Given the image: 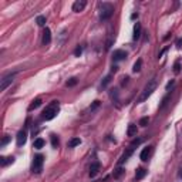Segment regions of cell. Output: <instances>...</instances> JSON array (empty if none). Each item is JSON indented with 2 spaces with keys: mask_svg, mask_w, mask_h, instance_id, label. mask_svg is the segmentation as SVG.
I'll return each mask as SVG.
<instances>
[{
  "mask_svg": "<svg viewBox=\"0 0 182 182\" xmlns=\"http://www.w3.org/2000/svg\"><path fill=\"white\" fill-rule=\"evenodd\" d=\"M57 112H59V101H51V104L48 107H46V110L43 111L41 118L44 121H50V120H53L57 115Z\"/></svg>",
  "mask_w": 182,
  "mask_h": 182,
  "instance_id": "cell-1",
  "label": "cell"
},
{
  "mask_svg": "<svg viewBox=\"0 0 182 182\" xmlns=\"http://www.w3.org/2000/svg\"><path fill=\"white\" fill-rule=\"evenodd\" d=\"M155 90H156V80L152 78L151 81H148V84L145 85V88H144V91L141 92V95L138 97V103H144L145 100H148V97H150Z\"/></svg>",
  "mask_w": 182,
  "mask_h": 182,
  "instance_id": "cell-2",
  "label": "cell"
},
{
  "mask_svg": "<svg viewBox=\"0 0 182 182\" xmlns=\"http://www.w3.org/2000/svg\"><path fill=\"white\" fill-rule=\"evenodd\" d=\"M114 14V6L111 3H103L100 6V19L103 20H108Z\"/></svg>",
  "mask_w": 182,
  "mask_h": 182,
  "instance_id": "cell-3",
  "label": "cell"
},
{
  "mask_svg": "<svg viewBox=\"0 0 182 182\" xmlns=\"http://www.w3.org/2000/svg\"><path fill=\"white\" fill-rule=\"evenodd\" d=\"M43 162H44V156L41 155V154H37V155L33 158V172H36V174H40L41 172V169H43Z\"/></svg>",
  "mask_w": 182,
  "mask_h": 182,
  "instance_id": "cell-4",
  "label": "cell"
},
{
  "mask_svg": "<svg viewBox=\"0 0 182 182\" xmlns=\"http://www.w3.org/2000/svg\"><path fill=\"white\" fill-rule=\"evenodd\" d=\"M14 80V74H9V76H6V77L1 80V84H0V91H4L9 87V85L13 83Z\"/></svg>",
  "mask_w": 182,
  "mask_h": 182,
  "instance_id": "cell-5",
  "label": "cell"
},
{
  "mask_svg": "<svg viewBox=\"0 0 182 182\" xmlns=\"http://www.w3.org/2000/svg\"><path fill=\"white\" fill-rule=\"evenodd\" d=\"M87 6V1L85 0H77V1H74V4H73V12H76V13H80V12H83Z\"/></svg>",
  "mask_w": 182,
  "mask_h": 182,
  "instance_id": "cell-6",
  "label": "cell"
},
{
  "mask_svg": "<svg viewBox=\"0 0 182 182\" xmlns=\"http://www.w3.org/2000/svg\"><path fill=\"white\" fill-rule=\"evenodd\" d=\"M16 141H17V145H19V147H23L27 141V132L26 131H23V130L19 131V132H17V136H16Z\"/></svg>",
  "mask_w": 182,
  "mask_h": 182,
  "instance_id": "cell-7",
  "label": "cell"
},
{
  "mask_svg": "<svg viewBox=\"0 0 182 182\" xmlns=\"http://www.w3.org/2000/svg\"><path fill=\"white\" fill-rule=\"evenodd\" d=\"M127 57V53L124 51V50H115V51L112 53V60L114 61H121Z\"/></svg>",
  "mask_w": 182,
  "mask_h": 182,
  "instance_id": "cell-8",
  "label": "cell"
},
{
  "mask_svg": "<svg viewBox=\"0 0 182 182\" xmlns=\"http://www.w3.org/2000/svg\"><path fill=\"white\" fill-rule=\"evenodd\" d=\"M50 41H51V32H50L48 27H46L44 32H43V44L48 46L50 44Z\"/></svg>",
  "mask_w": 182,
  "mask_h": 182,
  "instance_id": "cell-9",
  "label": "cell"
},
{
  "mask_svg": "<svg viewBox=\"0 0 182 182\" xmlns=\"http://www.w3.org/2000/svg\"><path fill=\"white\" fill-rule=\"evenodd\" d=\"M151 154H152V147H147V148H144L142 150L139 158H141L142 161H148V158L151 156Z\"/></svg>",
  "mask_w": 182,
  "mask_h": 182,
  "instance_id": "cell-10",
  "label": "cell"
},
{
  "mask_svg": "<svg viewBox=\"0 0 182 182\" xmlns=\"http://www.w3.org/2000/svg\"><path fill=\"white\" fill-rule=\"evenodd\" d=\"M100 168H101V165H100V162H94L91 164L90 167V176L91 178H94V176L98 174V171H100Z\"/></svg>",
  "mask_w": 182,
  "mask_h": 182,
  "instance_id": "cell-11",
  "label": "cell"
},
{
  "mask_svg": "<svg viewBox=\"0 0 182 182\" xmlns=\"http://www.w3.org/2000/svg\"><path fill=\"white\" fill-rule=\"evenodd\" d=\"M141 23H135V26H134V34H132V39L134 40H139L141 37Z\"/></svg>",
  "mask_w": 182,
  "mask_h": 182,
  "instance_id": "cell-12",
  "label": "cell"
},
{
  "mask_svg": "<svg viewBox=\"0 0 182 182\" xmlns=\"http://www.w3.org/2000/svg\"><path fill=\"white\" fill-rule=\"evenodd\" d=\"M132 152H134V148H128V150H127V152H124L123 156L120 158V161H118V164H120V165H121V164H124L125 161H127V159H128V158H130L131 155H132Z\"/></svg>",
  "mask_w": 182,
  "mask_h": 182,
  "instance_id": "cell-13",
  "label": "cell"
},
{
  "mask_svg": "<svg viewBox=\"0 0 182 182\" xmlns=\"http://www.w3.org/2000/svg\"><path fill=\"white\" fill-rule=\"evenodd\" d=\"M13 162H14L13 156H1V158H0V165H1V167H6V165L13 164Z\"/></svg>",
  "mask_w": 182,
  "mask_h": 182,
  "instance_id": "cell-14",
  "label": "cell"
},
{
  "mask_svg": "<svg viewBox=\"0 0 182 182\" xmlns=\"http://www.w3.org/2000/svg\"><path fill=\"white\" fill-rule=\"evenodd\" d=\"M136 131H138V128H136L135 124H130V125H128V128H127V135L128 136L136 135Z\"/></svg>",
  "mask_w": 182,
  "mask_h": 182,
  "instance_id": "cell-15",
  "label": "cell"
},
{
  "mask_svg": "<svg viewBox=\"0 0 182 182\" xmlns=\"http://www.w3.org/2000/svg\"><path fill=\"white\" fill-rule=\"evenodd\" d=\"M145 175H147V169L138 168V169H136V172H135V179H136V181H139V179H142Z\"/></svg>",
  "mask_w": 182,
  "mask_h": 182,
  "instance_id": "cell-16",
  "label": "cell"
},
{
  "mask_svg": "<svg viewBox=\"0 0 182 182\" xmlns=\"http://www.w3.org/2000/svg\"><path fill=\"white\" fill-rule=\"evenodd\" d=\"M44 139H43V138H36V139H34V148H36V150H41V148H43V147H44Z\"/></svg>",
  "mask_w": 182,
  "mask_h": 182,
  "instance_id": "cell-17",
  "label": "cell"
},
{
  "mask_svg": "<svg viewBox=\"0 0 182 182\" xmlns=\"http://www.w3.org/2000/svg\"><path fill=\"white\" fill-rule=\"evenodd\" d=\"M40 105H41V100H40V98H36V100L33 101L32 104H30V107H29V111L36 110V108H39Z\"/></svg>",
  "mask_w": 182,
  "mask_h": 182,
  "instance_id": "cell-18",
  "label": "cell"
},
{
  "mask_svg": "<svg viewBox=\"0 0 182 182\" xmlns=\"http://www.w3.org/2000/svg\"><path fill=\"white\" fill-rule=\"evenodd\" d=\"M141 67H142V60L138 59L135 61L134 67H132V71H134V73H139V71H141Z\"/></svg>",
  "mask_w": 182,
  "mask_h": 182,
  "instance_id": "cell-19",
  "label": "cell"
},
{
  "mask_svg": "<svg viewBox=\"0 0 182 182\" xmlns=\"http://www.w3.org/2000/svg\"><path fill=\"white\" fill-rule=\"evenodd\" d=\"M81 144V139L80 138H71L70 141H68V148H74V147H77Z\"/></svg>",
  "mask_w": 182,
  "mask_h": 182,
  "instance_id": "cell-20",
  "label": "cell"
},
{
  "mask_svg": "<svg viewBox=\"0 0 182 182\" xmlns=\"http://www.w3.org/2000/svg\"><path fill=\"white\" fill-rule=\"evenodd\" d=\"M36 23H37L40 27H44L46 26V17H44V16H37V19H36Z\"/></svg>",
  "mask_w": 182,
  "mask_h": 182,
  "instance_id": "cell-21",
  "label": "cell"
},
{
  "mask_svg": "<svg viewBox=\"0 0 182 182\" xmlns=\"http://www.w3.org/2000/svg\"><path fill=\"white\" fill-rule=\"evenodd\" d=\"M174 73H175V74H179V73H181V61H179V60H176L175 64H174Z\"/></svg>",
  "mask_w": 182,
  "mask_h": 182,
  "instance_id": "cell-22",
  "label": "cell"
},
{
  "mask_svg": "<svg viewBox=\"0 0 182 182\" xmlns=\"http://www.w3.org/2000/svg\"><path fill=\"white\" fill-rule=\"evenodd\" d=\"M59 144H60V141H59V138H57V135H54V134H53L51 135V145L54 147V148H57V147H59Z\"/></svg>",
  "mask_w": 182,
  "mask_h": 182,
  "instance_id": "cell-23",
  "label": "cell"
},
{
  "mask_svg": "<svg viewBox=\"0 0 182 182\" xmlns=\"http://www.w3.org/2000/svg\"><path fill=\"white\" fill-rule=\"evenodd\" d=\"M142 141H144L142 138H136V139H134V141H132V142H131L130 148H135V147H138V145H139V144L142 142Z\"/></svg>",
  "mask_w": 182,
  "mask_h": 182,
  "instance_id": "cell-24",
  "label": "cell"
},
{
  "mask_svg": "<svg viewBox=\"0 0 182 182\" xmlns=\"http://www.w3.org/2000/svg\"><path fill=\"white\" fill-rule=\"evenodd\" d=\"M124 172H125V171H124L123 168H117V169H115V172H114V178H117V179H118V178L123 175Z\"/></svg>",
  "mask_w": 182,
  "mask_h": 182,
  "instance_id": "cell-25",
  "label": "cell"
},
{
  "mask_svg": "<svg viewBox=\"0 0 182 182\" xmlns=\"http://www.w3.org/2000/svg\"><path fill=\"white\" fill-rule=\"evenodd\" d=\"M148 123H150V118H148V117H144V118H141V120H139V125H141V127H147V125H148Z\"/></svg>",
  "mask_w": 182,
  "mask_h": 182,
  "instance_id": "cell-26",
  "label": "cell"
},
{
  "mask_svg": "<svg viewBox=\"0 0 182 182\" xmlns=\"http://www.w3.org/2000/svg\"><path fill=\"white\" fill-rule=\"evenodd\" d=\"M81 53H83V46H77V48L74 50V56H76V57H80Z\"/></svg>",
  "mask_w": 182,
  "mask_h": 182,
  "instance_id": "cell-27",
  "label": "cell"
},
{
  "mask_svg": "<svg viewBox=\"0 0 182 182\" xmlns=\"http://www.w3.org/2000/svg\"><path fill=\"white\" fill-rule=\"evenodd\" d=\"M110 81H111V76H107V77L104 78V81L101 83V87H103V88H105V87L108 85V83H110Z\"/></svg>",
  "mask_w": 182,
  "mask_h": 182,
  "instance_id": "cell-28",
  "label": "cell"
},
{
  "mask_svg": "<svg viewBox=\"0 0 182 182\" xmlns=\"http://www.w3.org/2000/svg\"><path fill=\"white\" fill-rule=\"evenodd\" d=\"M76 84H77V78H70L67 81V87H74Z\"/></svg>",
  "mask_w": 182,
  "mask_h": 182,
  "instance_id": "cell-29",
  "label": "cell"
},
{
  "mask_svg": "<svg viewBox=\"0 0 182 182\" xmlns=\"http://www.w3.org/2000/svg\"><path fill=\"white\" fill-rule=\"evenodd\" d=\"M10 141V136L9 135H4V138H3V141H1V144H0V147H4L7 142Z\"/></svg>",
  "mask_w": 182,
  "mask_h": 182,
  "instance_id": "cell-30",
  "label": "cell"
},
{
  "mask_svg": "<svg viewBox=\"0 0 182 182\" xmlns=\"http://www.w3.org/2000/svg\"><path fill=\"white\" fill-rule=\"evenodd\" d=\"M168 100H169V95H167V97H164V100H162V104H161V108H164V107L167 105V103H168Z\"/></svg>",
  "mask_w": 182,
  "mask_h": 182,
  "instance_id": "cell-31",
  "label": "cell"
},
{
  "mask_svg": "<svg viewBox=\"0 0 182 182\" xmlns=\"http://www.w3.org/2000/svg\"><path fill=\"white\" fill-rule=\"evenodd\" d=\"M98 105H100V101H94V104H92V105L90 107V110H91V111H94V110H95V108L98 107Z\"/></svg>",
  "mask_w": 182,
  "mask_h": 182,
  "instance_id": "cell-32",
  "label": "cell"
},
{
  "mask_svg": "<svg viewBox=\"0 0 182 182\" xmlns=\"http://www.w3.org/2000/svg\"><path fill=\"white\" fill-rule=\"evenodd\" d=\"M174 84H175V81H174V80H171L168 84H167V90H169V88H171V87H172Z\"/></svg>",
  "mask_w": 182,
  "mask_h": 182,
  "instance_id": "cell-33",
  "label": "cell"
},
{
  "mask_svg": "<svg viewBox=\"0 0 182 182\" xmlns=\"http://www.w3.org/2000/svg\"><path fill=\"white\" fill-rule=\"evenodd\" d=\"M176 47H178V48H181V47H182V39L176 40Z\"/></svg>",
  "mask_w": 182,
  "mask_h": 182,
  "instance_id": "cell-34",
  "label": "cell"
},
{
  "mask_svg": "<svg viewBox=\"0 0 182 182\" xmlns=\"http://www.w3.org/2000/svg\"><path fill=\"white\" fill-rule=\"evenodd\" d=\"M123 80H124V81H123V85H125L127 83H128V80H130V78H128V77H124Z\"/></svg>",
  "mask_w": 182,
  "mask_h": 182,
  "instance_id": "cell-35",
  "label": "cell"
},
{
  "mask_svg": "<svg viewBox=\"0 0 182 182\" xmlns=\"http://www.w3.org/2000/svg\"><path fill=\"white\" fill-rule=\"evenodd\" d=\"M117 70H118V67H117V65H112V68H111V71H112V73H115V71H117Z\"/></svg>",
  "mask_w": 182,
  "mask_h": 182,
  "instance_id": "cell-36",
  "label": "cell"
},
{
  "mask_svg": "<svg viewBox=\"0 0 182 182\" xmlns=\"http://www.w3.org/2000/svg\"><path fill=\"white\" fill-rule=\"evenodd\" d=\"M136 17H138V14H135V13H134V14H132V16H131V19H132V20H135Z\"/></svg>",
  "mask_w": 182,
  "mask_h": 182,
  "instance_id": "cell-37",
  "label": "cell"
},
{
  "mask_svg": "<svg viewBox=\"0 0 182 182\" xmlns=\"http://www.w3.org/2000/svg\"><path fill=\"white\" fill-rule=\"evenodd\" d=\"M179 176H181V178H182V168L179 169Z\"/></svg>",
  "mask_w": 182,
  "mask_h": 182,
  "instance_id": "cell-38",
  "label": "cell"
}]
</instances>
